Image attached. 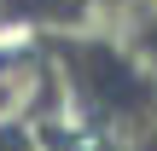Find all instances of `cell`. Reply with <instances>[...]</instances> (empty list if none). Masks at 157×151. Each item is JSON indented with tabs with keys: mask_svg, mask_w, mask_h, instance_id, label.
<instances>
[{
	"mask_svg": "<svg viewBox=\"0 0 157 151\" xmlns=\"http://www.w3.org/2000/svg\"><path fill=\"white\" fill-rule=\"evenodd\" d=\"M41 58H29V52H17V58H0V128H12V122H23L29 111H35V99H41Z\"/></svg>",
	"mask_w": 157,
	"mask_h": 151,
	"instance_id": "1",
	"label": "cell"
},
{
	"mask_svg": "<svg viewBox=\"0 0 157 151\" xmlns=\"http://www.w3.org/2000/svg\"><path fill=\"white\" fill-rule=\"evenodd\" d=\"M99 17L117 35H140V29L157 23V0H99Z\"/></svg>",
	"mask_w": 157,
	"mask_h": 151,
	"instance_id": "2",
	"label": "cell"
},
{
	"mask_svg": "<svg viewBox=\"0 0 157 151\" xmlns=\"http://www.w3.org/2000/svg\"><path fill=\"white\" fill-rule=\"evenodd\" d=\"M41 6H76V0H41Z\"/></svg>",
	"mask_w": 157,
	"mask_h": 151,
	"instance_id": "3",
	"label": "cell"
}]
</instances>
